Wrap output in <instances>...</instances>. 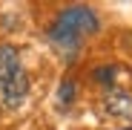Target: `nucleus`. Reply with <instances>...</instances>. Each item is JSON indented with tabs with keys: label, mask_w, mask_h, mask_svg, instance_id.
Returning <instances> with one entry per match:
<instances>
[{
	"label": "nucleus",
	"mask_w": 132,
	"mask_h": 130,
	"mask_svg": "<svg viewBox=\"0 0 132 130\" xmlns=\"http://www.w3.org/2000/svg\"><path fill=\"white\" fill-rule=\"evenodd\" d=\"M98 15L89 6H69L57 15V20L49 29V40L57 46L60 55H66V61H72L80 49V40L83 35H92L98 32Z\"/></svg>",
	"instance_id": "1"
},
{
	"label": "nucleus",
	"mask_w": 132,
	"mask_h": 130,
	"mask_svg": "<svg viewBox=\"0 0 132 130\" xmlns=\"http://www.w3.org/2000/svg\"><path fill=\"white\" fill-rule=\"evenodd\" d=\"M29 95V75L14 46H0V107L17 110Z\"/></svg>",
	"instance_id": "2"
},
{
	"label": "nucleus",
	"mask_w": 132,
	"mask_h": 130,
	"mask_svg": "<svg viewBox=\"0 0 132 130\" xmlns=\"http://www.w3.org/2000/svg\"><path fill=\"white\" fill-rule=\"evenodd\" d=\"M72 95H75V84L72 81L60 84V101H72Z\"/></svg>",
	"instance_id": "3"
},
{
	"label": "nucleus",
	"mask_w": 132,
	"mask_h": 130,
	"mask_svg": "<svg viewBox=\"0 0 132 130\" xmlns=\"http://www.w3.org/2000/svg\"><path fill=\"white\" fill-rule=\"evenodd\" d=\"M112 75H115V67H98V72H95L98 81H112Z\"/></svg>",
	"instance_id": "4"
},
{
	"label": "nucleus",
	"mask_w": 132,
	"mask_h": 130,
	"mask_svg": "<svg viewBox=\"0 0 132 130\" xmlns=\"http://www.w3.org/2000/svg\"><path fill=\"white\" fill-rule=\"evenodd\" d=\"M129 130H132V127H129Z\"/></svg>",
	"instance_id": "5"
}]
</instances>
